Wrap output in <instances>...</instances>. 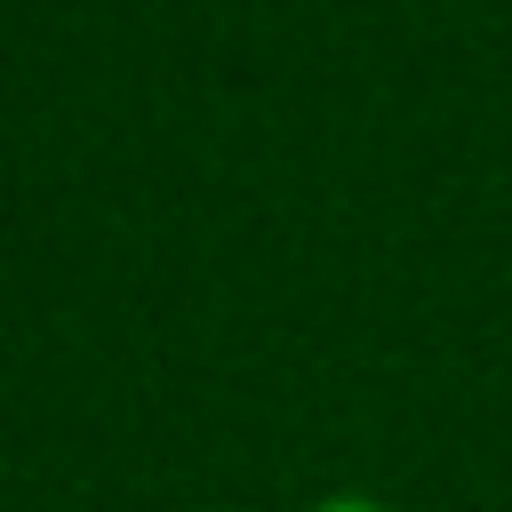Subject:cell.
Wrapping results in <instances>:
<instances>
[{
    "instance_id": "cell-1",
    "label": "cell",
    "mask_w": 512,
    "mask_h": 512,
    "mask_svg": "<svg viewBox=\"0 0 512 512\" xmlns=\"http://www.w3.org/2000/svg\"><path fill=\"white\" fill-rule=\"evenodd\" d=\"M312 512H384V504H376V496H320Z\"/></svg>"
}]
</instances>
